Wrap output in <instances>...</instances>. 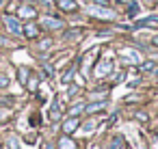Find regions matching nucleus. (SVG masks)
Instances as JSON below:
<instances>
[{"instance_id": "nucleus-1", "label": "nucleus", "mask_w": 158, "mask_h": 149, "mask_svg": "<svg viewBox=\"0 0 158 149\" xmlns=\"http://www.w3.org/2000/svg\"><path fill=\"white\" fill-rule=\"evenodd\" d=\"M87 13L89 15H93V18H100V20H115L117 18V13L113 11V9H108V7H87Z\"/></svg>"}, {"instance_id": "nucleus-2", "label": "nucleus", "mask_w": 158, "mask_h": 149, "mask_svg": "<svg viewBox=\"0 0 158 149\" xmlns=\"http://www.w3.org/2000/svg\"><path fill=\"white\" fill-rule=\"evenodd\" d=\"M121 58L126 61V63H132V65H139L141 63V54L136 52V50H132V48H121Z\"/></svg>"}, {"instance_id": "nucleus-3", "label": "nucleus", "mask_w": 158, "mask_h": 149, "mask_svg": "<svg viewBox=\"0 0 158 149\" xmlns=\"http://www.w3.org/2000/svg\"><path fill=\"white\" fill-rule=\"evenodd\" d=\"M110 71H113V61H110V58L100 61L98 67H95V76H98V78H106V76H110Z\"/></svg>"}, {"instance_id": "nucleus-4", "label": "nucleus", "mask_w": 158, "mask_h": 149, "mask_svg": "<svg viewBox=\"0 0 158 149\" xmlns=\"http://www.w3.org/2000/svg\"><path fill=\"white\" fill-rule=\"evenodd\" d=\"M5 26L9 28L11 35H22V26H20V22L13 15H5Z\"/></svg>"}, {"instance_id": "nucleus-5", "label": "nucleus", "mask_w": 158, "mask_h": 149, "mask_svg": "<svg viewBox=\"0 0 158 149\" xmlns=\"http://www.w3.org/2000/svg\"><path fill=\"white\" fill-rule=\"evenodd\" d=\"M61 115H63V104H61V95H56L54 97V104L50 108V121H59Z\"/></svg>"}, {"instance_id": "nucleus-6", "label": "nucleus", "mask_w": 158, "mask_h": 149, "mask_svg": "<svg viewBox=\"0 0 158 149\" xmlns=\"http://www.w3.org/2000/svg\"><path fill=\"white\" fill-rule=\"evenodd\" d=\"M22 35H24L26 39H37V37H39V26H37L35 22H28L26 26H22Z\"/></svg>"}, {"instance_id": "nucleus-7", "label": "nucleus", "mask_w": 158, "mask_h": 149, "mask_svg": "<svg viewBox=\"0 0 158 149\" xmlns=\"http://www.w3.org/2000/svg\"><path fill=\"white\" fill-rule=\"evenodd\" d=\"M104 108H106V102H104V99H100V102L87 104V106H85V112H87V115H95V112H102Z\"/></svg>"}, {"instance_id": "nucleus-8", "label": "nucleus", "mask_w": 158, "mask_h": 149, "mask_svg": "<svg viewBox=\"0 0 158 149\" xmlns=\"http://www.w3.org/2000/svg\"><path fill=\"white\" fill-rule=\"evenodd\" d=\"M78 125H80V121H78L76 117H69L67 121H63V134H72V132H76Z\"/></svg>"}, {"instance_id": "nucleus-9", "label": "nucleus", "mask_w": 158, "mask_h": 149, "mask_svg": "<svg viewBox=\"0 0 158 149\" xmlns=\"http://www.w3.org/2000/svg\"><path fill=\"white\" fill-rule=\"evenodd\" d=\"M59 7H61L63 11H67V13H74V11L78 9L76 0H59Z\"/></svg>"}, {"instance_id": "nucleus-10", "label": "nucleus", "mask_w": 158, "mask_h": 149, "mask_svg": "<svg viewBox=\"0 0 158 149\" xmlns=\"http://www.w3.org/2000/svg\"><path fill=\"white\" fill-rule=\"evenodd\" d=\"M18 18H37V11H35L33 7L24 5V7H20V9H18Z\"/></svg>"}, {"instance_id": "nucleus-11", "label": "nucleus", "mask_w": 158, "mask_h": 149, "mask_svg": "<svg viewBox=\"0 0 158 149\" xmlns=\"http://www.w3.org/2000/svg\"><path fill=\"white\" fill-rule=\"evenodd\" d=\"M44 26H46V28L56 30V28H63V22H61V20H56V18H44Z\"/></svg>"}, {"instance_id": "nucleus-12", "label": "nucleus", "mask_w": 158, "mask_h": 149, "mask_svg": "<svg viewBox=\"0 0 158 149\" xmlns=\"http://www.w3.org/2000/svg\"><path fill=\"white\" fill-rule=\"evenodd\" d=\"M59 149H76V143L69 138V134H65L63 138H59Z\"/></svg>"}, {"instance_id": "nucleus-13", "label": "nucleus", "mask_w": 158, "mask_h": 149, "mask_svg": "<svg viewBox=\"0 0 158 149\" xmlns=\"http://www.w3.org/2000/svg\"><path fill=\"white\" fill-rule=\"evenodd\" d=\"M128 145H126V138L123 136H115L113 140H110V147L108 149H126Z\"/></svg>"}, {"instance_id": "nucleus-14", "label": "nucleus", "mask_w": 158, "mask_h": 149, "mask_svg": "<svg viewBox=\"0 0 158 149\" xmlns=\"http://www.w3.org/2000/svg\"><path fill=\"white\" fill-rule=\"evenodd\" d=\"M18 74H20V82H22V84H26V82H28V76H31L28 67H20V69H18Z\"/></svg>"}, {"instance_id": "nucleus-15", "label": "nucleus", "mask_w": 158, "mask_h": 149, "mask_svg": "<svg viewBox=\"0 0 158 149\" xmlns=\"http://www.w3.org/2000/svg\"><path fill=\"white\" fill-rule=\"evenodd\" d=\"M156 24H158V18H145L136 22V26H156Z\"/></svg>"}, {"instance_id": "nucleus-16", "label": "nucleus", "mask_w": 158, "mask_h": 149, "mask_svg": "<svg viewBox=\"0 0 158 149\" xmlns=\"http://www.w3.org/2000/svg\"><path fill=\"white\" fill-rule=\"evenodd\" d=\"M5 149H20V140H18V136H9Z\"/></svg>"}, {"instance_id": "nucleus-17", "label": "nucleus", "mask_w": 158, "mask_h": 149, "mask_svg": "<svg viewBox=\"0 0 158 149\" xmlns=\"http://www.w3.org/2000/svg\"><path fill=\"white\" fill-rule=\"evenodd\" d=\"M139 69L141 71H154L156 65H154V61H147V63H139Z\"/></svg>"}, {"instance_id": "nucleus-18", "label": "nucleus", "mask_w": 158, "mask_h": 149, "mask_svg": "<svg viewBox=\"0 0 158 149\" xmlns=\"http://www.w3.org/2000/svg\"><path fill=\"white\" fill-rule=\"evenodd\" d=\"M37 84H39V78H37V76H28V82H26L28 91H35V89H37Z\"/></svg>"}, {"instance_id": "nucleus-19", "label": "nucleus", "mask_w": 158, "mask_h": 149, "mask_svg": "<svg viewBox=\"0 0 158 149\" xmlns=\"http://www.w3.org/2000/svg\"><path fill=\"white\" fill-rule=\"evenodd\" d=\"M85 106H87V104H76V106H72V110H69V115H72V117H76V115H80V112H85Z\"/></svg>"}, {"instance_id": "nucleus-20", "label": "nucleus", "mask_w": 158, "mask_h": 149, "mask_svg": "<svg viewBox=\"0 0 158 149\" xmlns=\"http://www.w3.org/2000/svg\"><path fill=\"white\" fill-rule=\"evenodd\" d=\"M72 78H74V67H69V69L63 74V78H61V80H63V84H67V82H72Z\"/></svg>"}, {"instance_id": "nucleus-21", "label": "nucleus", "mask_w": 158, "mask_h": 149, "mask_svg": "<svg viewBox=\"0 0 158 149\" xmlns=\"http://www.w3.org/2000/svg\"><path fill=\"white\" fill-rule=\"evenodd\" d=\"M78 35H80V30H78V28H74V30H67V33H65V39H69V37L74 39V37H78Z\"/></svg>"}, {"instance_id": "nucleus-22", "label": "nucleus", "mask_w": 158, "mask_h": 149, "mask_svg": "<svg viewBox=\"0 0 158 149\" xmlns=\"http://www.w3.org/2000/svg\"><path fill=\"white\" fill-rule=\"evenodd\" d=\"M5 87H9V78L0 74V89H5Z\"/></svg>"}, {"instance_id": "nucleus-23", "label": "nucleus", "mask_w": 158, "mask_h": 149, "mask_svg": "<svg viewBox=\"0 0 158 149\" xmlns=\"http://www.w3.org/2000/svg\"><path fill=\"white\" fill-rule=\"evenodd\" d=\"M50 46H52V41H41V43H39L41 50H46V48H50Z\"/></svg>"}, {"instance_id": "nucleus-24", "label": "nucleus", "mask_w": 158, "mask_h": 149, "mask_svg": "<svg viewBox=\"0 0 158 149\" xmlns=\"http://www.w3.org/2000/svg\"><path fill=\"white\" fill-rule=\"evenodd\" d=\"M136 119H141V121H147V115H145V112H136Z\"/></svg>"}, {"instance_id": "nucleus-25", "label": "nucleus", "mask_w": 158, "mask_h": 149, "mask_svg": "<svg viewBox=\"0 0 158 149\" xmlns=\"http://www.w3.org/2000/svg\"><path fill=\"white\" fill-rule=\"evenodd\" d=\"M31 123L37 125V123H39V115H33V117H31Z\"/></svg>"}, {"instance_id": "nucleus-26", "label": "nucleus", "mask_w": 158, "mask_h": 149, "mask_svg": "<svg viewBox=\"0 0 158 149\" xmlns=\"http://www.w3.org/2000/svg\"><path fill=\"white\" fill-rule=\"evenodd\" d=\"M93 2H98V5H102V7H106V5L110 2V0H93Z\"/></svg>"}, {"instance_id": "nucleus-27", "label": "nucleus", "mask_w": 158, "mask_h": 149, "mask_svg": "<svg viewBox=\"0 0 158 149\" xmlns=\"http://www.w3.org/2000/svg\"><path fill=\"white\" fill-rule=\"evenodd\" d=\"M44 149H54V147H52V143H46V145H44Z\"/></svg>"}, {"instance_id": "nucleus-28", "label": "nucleus", "mask_w": 158, "mask_h": 149, "mask_svg": "<svg viewBox=\"0 0 158 149\" xmlns=\"http://www.w3.org/2000/svg\"><path fill=\"white\" fill-rule=\"evenodd\" d=\"M154 46H158V37H154Z\"/></svg>"}, {"instance_id": "nucleus-29", "label": "nucleus", "mask_w": 158, "mask_h": 149, "mask_svg": "<svg viewBox=\"0 0 158 149\" xmlns=\"http://www.w3.org/2000/svg\"><path fill=\"white\" fill-rule=\"evenodd\" d=\"M141 149H145V147H141Z\"/></svg>"}]
</instances>
